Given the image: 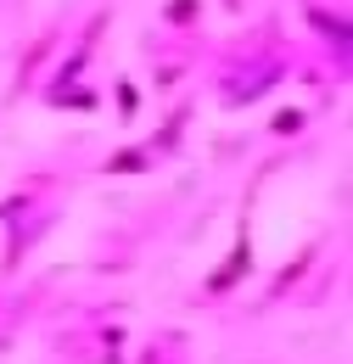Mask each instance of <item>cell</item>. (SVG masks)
<instances>
[{
    "mask_svg": "<svg viewBox=\"0 0 353 364\" xmlns=\"http://www.w3.org/2000/svg\"><path fill=\"white\" fill-rule=\"evenodd\" d=\"M196 11H202L196 0H169V23H191Z\"/></svg>",
    "mask_w": 353,
    "mask_h": 364,
    "instance_id": "6da1fadb",
    "label": "cell"
}]
</instances>
